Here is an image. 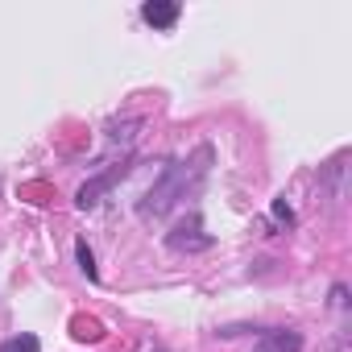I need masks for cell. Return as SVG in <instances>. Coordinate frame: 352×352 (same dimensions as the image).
Returning <instances> with one entry per match:
<instances>
[{
    "instance_id": "obj_1",
    "label": "cell",
    "mask_w": 352,
    "mask_h": 352,
    "mask_svg": "<svg viewBox=\"0 0 352 352\" xmlns=\"http://www.w3.org/2000/svg\"><path fill=\"white\" fill-rule=\"evenodd\" d=\"M141 17H145L149 25L166 30V25H174V21H179V5H174V0H149V5L141 9Z\"/></svg>"
},
{
    "instance_id": "obj_2",
    "label": "cell",
    "mask_w": 352,
    "mask_h": 352,
    "mask_svg": "<svg viewBox=\"0 0 352 352\" xmlns=\"http://www.w3.org/2000/svg\"><path fill=\"white\" fill-rule=\"evenodd\" d=\"M120 170H124V166H116V170H108V174H104V179L87 183V187L79 191V208H96V204H100V195H104V191L116 183V174H120Z\"/></svg>"
},
{
    "instance_id": "obj_3",
    "label": "cell",
    "mask_w": 352,
    "mask_h": 352,
    "mask_svg": "<svg viewBox=\"0 0 352 352\" xmlns=\"http://www.w3.org/2000/svg\"><path fill=\"white\" fill-rule=\"evenodd\" d=\"M75 253H79V270H83V274H87V278L96 282V278H100V270H96V253H91V249H87L83 241H79V249H75Z\"/></svg>"
},
{
    "instance_id": "obj_4",
    "label": "cell",
    "mask_w": 352,
    "mask_h": 352,
    "mask_svg": "<svg viewBox=\"0 0 352 352\" xmlns=\"http://www.w3.org/2000/svg\"><path fill=\"white\" fill-rule=\"evenodd\" d=\"M294 348H298V340H294V336H278V340H265L257 352H294Z\"/></svg>"
},
{
    "instance_id": "obj_5",
    "label": "cell",
    "mask_w": 352,
    "mask_h": 352,
    "mask_svg": "<svg viewBox=\"0 0 352 352\" xmlns=\"http://www.w3.org/2000/svg\"><path fill=\"white\" fill-rule=\"evenodd\" d=\"M5 352H38V336H17L5 344Z\"/></svg>"
},
{
    "instance_id": "obj_6",
    "label": "cell",
    "mask_w": 352,
    "mask_h": 352,
    "mask_svg": "<svg viewBox=\"0 0 352 352\" xmlns=\"http://www.w3.org/2000/svg\"><path fill=\"white\" fill-rule=\"evenodd\" d=\"M75 336H79V340H100V327H96L91 319H75Z\"/></svg>"
},
{
    "instance_id": "obj_7",
    "label": "cell",
    "mask_w": 352,
    "mask_h": 352,
    "mask_svg": "<svg viewBox=\"0 0 352 352\" xmlns=\"http://www.w3.org/2000/svg\"><path fill=\"white\" fill-rule=\"evenodd\" d=\"M274 216H278V220H290V208H286L282 199H274Z\"/></svg>"
}]
</instances>
